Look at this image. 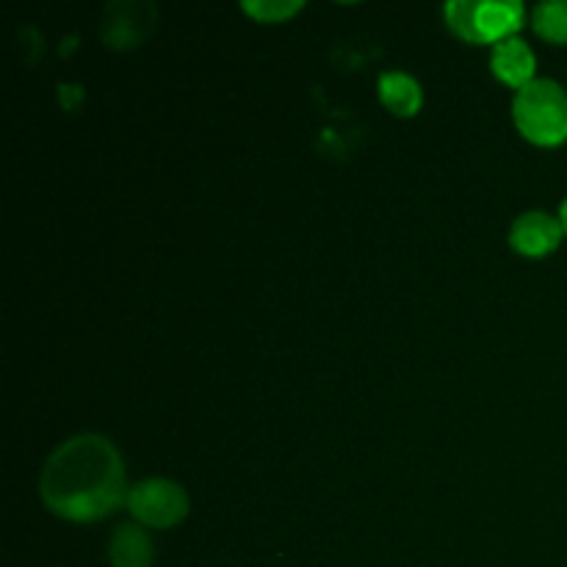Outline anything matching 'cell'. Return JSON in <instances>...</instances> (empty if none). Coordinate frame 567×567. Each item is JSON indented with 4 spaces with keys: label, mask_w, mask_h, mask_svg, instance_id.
<instances>
[{
    "label": "cell",
    "mask_w": 567,
    "mask_h": 567,
    "mask_svg": "<svg viewBox=\"0 0 567 567\" xmlns=\"http://www.w3.org/2000/svg\"><path fill=\"white\" fill-rule=\"evenodd\" d=\"M559 219H563V227H565V238H567V197H565L563 208H559Z\"/></svg>",
    "instance_id": "obj_12"
},
{
    "label": "cell",
    "mask_w": 567,
    "mask_h": 567,
    "mask_svg": "<svg viewBox=\"0 0 567 567\" xmlns=\"http://www.w3.org/2000/svg\"><path fill=\"white\" fill-rule=\"evenodd\" d=\"M513 122L535 147H563L567 144V89L551 78H535L515 92Z\"/></svg>",
    "instance_id": "obj_2"
},
{
    "label": "cell",
    "mask_w": 567,
    "mask_h": 567,
    "mask_svg": "<svg viewBox=\"0 0 567 567\" xmlns=\"http://www.w3.org/2000/svg\"><path fill=\"white\" fill-rule=\"evenodd\" d=\"M449 31L468 44H498L518 37L526 22L520 0H452L443 6Z\"/></svg>",
    "instance_id": "obj_3"
},
{
    "label": "cell",
    "mask_w": 567,
    "mask_h": 567,
    "mask_svg": "<svg viewBox=\"0 0 567 567\" xmlns=\"http://www.w3.org/2000/svg\"><path fill=\"white\" fill-rule=\"evenodd\" d=\"M532 28L543 42L567 44V0H546L532 9Z\"/></svg>",
    "instance_id": "obj_10"
},
{
    "label": "cell",
    "mask_w": 567,
    "mask_h": 567,
    "mask_svg": "<svg viewBox=\"0 0 567 567\" xmlns=\"http://www.w3.org/2000/svg\"><path fill=\"white\" fill-rule=\"evenodd\" d=\"M509 247L518 255L532 260L548 258V255L557 252L565 241V227L563 219L548 210H526L518 219L509 225L507 233Z\"/></svg>",
    "instance_id": "obj_6"
},
{
    "label": "cell",
    "mask_w": 567,
    "mask_h": 567,
    "mask_svg": "<svg viewBox=\"0 0 567 567\" xmlns=\"http://www.w3.org/2000/svg\"><path fill=\"white\" fill-rule=\"evenodd\" d=\"M127 474L120 449L103 435H75L42 465L39 498L44 509L70 524H97L127 504Z\"/></svg>",
    "instance_id": "obj_1"
},
{
    "label": "cell",
    "mask_w": 567,
    "mask_h": 567,
    "mask_svg": "<svg viewBox=\"0 0 567 567\" xmlns=\"http://www.w3.org/2000/svg\"><path fill=\"white\" fill-rule=\"evenodd\" d=\"M111 567H153L155 548L147 529L138 524H122L109 543Z\"/></svg>",
    "instance_id": "obj_9"
},
{
    "label": "cell",
    "mask_w": 567,
    "mask_h": 567,
    "mask_svg": "<svg viewBox=\"0 0 567 567\" xmlns=\"http://www.w3.org/2000/svg\"><path fill=\"white\" fill-rule=\"evenodd\" d=\"M158 9L147 0H114L100 17V37L109 50H136L155 31Z\"/></svg>",
    "instance_id": "obj_5"
},
{
    "label": "cell",
    "mask_w": 567,
    "mask_h": 567,
    "mask_svg": "<svg viewBox=\"0 0 567 567\" xmlns=\"http://www.w3.org/2000/svg\"><path fill=\"white\" fill-rule=\"evenodd\" d=\"M302 9V0H247V3H241L244 14L252 17L255 22H269V25L293 20Z\"/></svg>",
    "instance_id": "obj_11"
},
{
    "label": "cell",
    "mask_w": 567,
    "mask_h": 567,
    "mask_svg": "<svg viewBox=\"0 0 567 567\" xmlns=\"http://www.w3.org/2000/svg\"><path fill=\"white\" fill-rule=\"evenodd\" d=\"M377 94H380V103L399 120H410L424 109V89L410 72H382L377 81Z\"/></svg>",
    "instance_id": "obj_8"
},
{
    "label": "cell",
    "mask_w": 567,
    "mask_h": 567,
    "mask_svg": "<svg viewBox=\"0 0 567 567\" xmlns=\"http://www.w3.org/2000/svg\"><path fill=\"white\" fill-rule=\"evenodd\" d=\"M125 507L144 529H175L186 520L192 502L183 485L164 476H153L131 487Z\"/></svg>",
    "instance_id": "obj_4"
},
{
    "label": "cell",
    "mask_w": 567,
    "mask_h": 567,
    "mask_svg": "<svg viewBox=\"0 0 567 567\" xmlns=\"http://www.w3.org/2000/svg\"><path fill=\"white\" fill-rule=\"evenodd\" d=\"M491 70L504 86L520 92V89L529 86V83L535 81L537 55L535 50L529 48V42H524L520 37L504 39V42L493 44Z\"/></svg>",
    "instance_id": "obj_7"
}]
</instances>
